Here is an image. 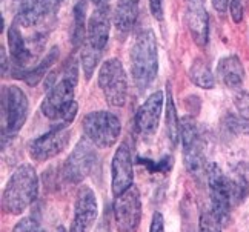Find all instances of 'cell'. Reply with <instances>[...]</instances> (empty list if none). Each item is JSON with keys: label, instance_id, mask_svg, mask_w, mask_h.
Listing matches in <instances>:
<instances>
[{"label": "cell", "instance_id": "obj_2", "mask_svg": "<svg viewBox=\"0 0 249 232\" xmlns=\"http://www.w3.org/2000/svg\"><path fill=\"white\" fill-rule=\"evenodd\" d=\"M39 196V177L36 169L25 163L11 174L2 196V208L6 214L20 215Z\"/></svg>", "mask_w": 249, "mask_h": 232}, {"label": "cell", "instance_id": "obj_8", "mask_svg": "<svg viewBox=\"0 0 249 232\" xmlns=\"http://www.w3.org/2000/svg\"><path fill=\"white\" fill-rule=\"evenodd\" d=\"M122 131L120 120L116 114L108 111H95L85 115L83 132L95 146L108 149L117 143Z\"/></svg>", "mask_w": 249, "mask_h": 232}, {"label": "cell", "instance_id": "obj_5", "mask_svg": "<svg viewBox=\"0 0 249 232\" xmlns=\"http://www.w3.org/2000/svg\"><path fill=\"white\" fill-rule=\"evenodd\" d=\"M28 97L18 86L2 88V149L22 131L28 117Z\"/></svg>", "mask_w": 249, "mask_h": 232}, {"label": "cell", "instance_id": "obj_29", "mask_svg": "<svg viewBox=\"0 0 249 232\" xmlns=\"http://www.w3.org/2000/svg\"><path fill=\"white\" fill-rule=\"evenodd\" d=\"M149 232H165V220L160 212H154V215H152Z\"/></svg>", "mask_w": 249, "mask_h": 232}, {"label": "cell", "instance_id": "obj_3", "mask_svg": "<svg viewBox=\"0 0 249 232\" xmlns=\"http://www.w3.org/2000/svg\"><path fill=\"white\" fill-rule=\"evenodd\" d=\"M131 74L139 91L148 89L159 71L157 38L151 30H142L131 48Z\"/></svg>", "mask_w": 249, "mask_h": 232}, {"label": "cell", "instance_id": "obj_10", "mask_svg": "<svg viewBox=\"0 0 249 232\" xmlns=\"http://www.w3.org/2000/svg\"><path fill=\"white\" fill-rule=\"evenodd\" d=\"M43 36L36 34L33 37L25 38L20 33V26L16 22L9 26L8 30V46H9V54L13 57L14 62V72H20L30 70L31 63L36 60V57L42 53L43 48Z\"/></svg>", "mask_w": 249, "mask_h": 232}, {"label": "cell", "instance_id": "obj_13", "mask_svg": "<svg viewBox=\"0 0 249 232\" xmlns=\"http://www.w3.org/2000/svg\"><path fill=\"white\" fill-rule=\"evenodd\" d=\"M71 140V129L68 125H57L55 128L42 134L30 143V156L36 161H48L66 149Z\"/></svg>", "mask_w": 249, "mask_h": 232}, {"label": "cell", "instance_id": "obj_16", "mask_svg": "<svg viewBox=\"0 0 249 232\" xmlns=\"http://www.w3.org/2000/svg\"><path fill=\"white\" fill-rule=\"evenodd\" d=\"M132 154L126 142H123L117 151L114 152L111 163V189L114 197L120 196L128 188L132 186L134 168H132Z\"/></svg>", "mask_w": 249, "mask_h": 232}, {"label": "cell", "instance_id": "obj_7", "mask_svg": "<svg viewBox=\"0 0 249 232\" xmlns=\"http://www.w3.org/2000/svg\"><path fill=\"white\" fill-rule=\"evenodd\" d=\"M206 181L209 188L211 197V209L214 215L222 223V226L229 223L232 209V191H231V180L222 171L217 163H211L206 169Z\"/></svg>", "mask_w": 249, "mask_h": 232}, {"label": "cell", "instance_id": "obj_18", "mask_svg": "<svg viewBox=\"0 0 249 232\" xmlns=\"http://www.w3.org/2000/svg\"><path fill=\"white\" fill-rule=\"evenodd\" d=\"M217 75L228 88L231 89L240 88L245 79V70L240 59L237 55L223 57L217 65Z\"/></svg>", "mask_w": 249, "mask_h": 232}, {"label": "cell", "instance_id": "obj_14", "mask_svg": "<svg viewBox=\"0 0 249 232\" xmlns=\"http://www.w3.org/2000/svg\"><path fill=\"white\" fill-rule=\"evenodd\" d=\"M99 208L97 198L89 186H82L74 201V217L70 226V232H89L97 220Z\"/></svg>", "mask_w": 249, "mask_h": 232}, {"label": "cell", "instance_id": "obj_20", "mask_svg": "<svg viewBox=\"0 0 249 232\" xmlns=\"http://www.w3.org/2000/svg\"><path fill=\"white\" fill-rule=\"evenodd\" d=\"M139 3L140 0H119L114 23H116L117 31L122 34H126L132 30L139 17Z\"/></svg>", "mask_w": 249, "mask_h": 232}, {"label": "cell", "instance_id": "obj_12", "mask_svg": "<svg viewBox=\"0 0 249 232\" xmlns=\"http://www.w3.org/2000/svg\"><path fill=\"white\" fill-rule=\"evenodd\" d=\"M114 220L119 232H137L142 220V200L137 186H131L114 200Z\"/></svg>", "mask_w": 249, "mask_h": 232}, {"label": "cell", "instance_id": "obj_30", "mask_svg": "<svg viewBox=\"0 0 249 232\" xmlns=\"http://www.w3.org/2000/svg\"><path fill=\"white\" fill-rule=\"evenodd\" d=\"M149 8L159 22L163 20V0H149Z\"/></svg>", "mask_w": 249, "mask_h": 232}, {"label": "cell", "instance_id": "obj_27", "mask_svg": "<svg viewBox=\"0 0 249 232\" xmlns=\"http://www.w3.org/2000/svg\"><path fill=\"white\" fill-rule=\"evenodd\" d=\"M234 103L238 111V115L243 117L245 120H249V92L245 91L237 92L234 97Z\"/></svg>", "mask_w": 249, "mask_h": 232}, {"label": "cell", "instance_id": "obj_35", "mask_svg": "<svg viewBox=\"0 0 249 232\" xmlns=\"http://www.w3.org/2000/svg\"><path fill=\"white\" fill-rule=\"evenodd\" d=\"M188 2H194V0H188Z\"/></svg>", "mask_w": 249, "mask_h": 232}, {"label": "cell", "instance_id": "obj_31", "mask_svg": "<svg viewBox=\"0 0 249 232\" xmlns=\"http://www.w3.org/2000/svg\"><path fill=\"white\" fill-rule=\"evenodd\" d=\"M211 2H213V6L218 13H225L228 9V0H211Z\"/></svg>", "mask_w": 249, "mask_h": 232}, {"label": "cell", "instance_id": "obj_4", "mask_svg": "<svg viewBox=\"0 0 249 232\" xmlns=\"http://www.w3.org/2000/svg\"><path fill=\"white\" fill-rule=\"evenodd\" d=\"M109 28L111 18L108 5L97 6L88 18L86 38L82 46V70L86 79H91L95 66H97L105 48H107L109 38Z\"/></svg>", "mask_w": 249, "mask_h": 232}, {"label": "cell", "instance_id": "obj_15", "mask_svg": "<svg viewBox=\"0 0 249 232\" xmlns=\"http://www.w3.org/2000/svg\"><path fill=\"white\" fill-rule=\"evenodd\" d=\"M163 108V92L156 91L143 102L134 120V126L142 139L149 140L156 135Z\"/></svg>", "mask_w": 249, "mask_h": 232}, {"label": "cell", "instance_id": "obj_23", "mask_svg": "<svg viewBox=\"0 0 249 232\" xmlns=\"http://www.w3.org/2000/svg\"><path fill=\"white\" fill-rule=\"evenodd\" d=\"M166 132L169 140L174 144L180 140V119L177 117L176 105L172 102L169 88H168V105H166Z\"/></svg>", "mask_w": 249, "mask_h": 232}, {"label": "cell", "instance_id": "obj_17", "mask_svg": "<svg viewBox=\"0 0 249 232\" xmlns=\"http://www.w3.org/2000/svg\"><path fill=\"white\" fill-rule=\"evenodd\" d=\"M185 20H186V26L191 36L194 38V42L198 46L205 48L209 40V18H208V13L202 0L189 2L186 8Z\"/></svg>", "mask_w": 249, "mask_h": 232}, {"label": "cell", "instance_id": "obj_33", "mask_svg": "<svg viewBox=\"0 0 249 232\" xmlns=\"http://www.w3.org/2000/svg\"><path fill=\"white\" fill-rule=\"evenodd\" d=\"M91 2L94 5H97V6H105V5L109 3V0H91Z\"/></svg>", "mask_w": 249, "mask_h": 232}, {"label": "cell", "instance_id": "obj_21", "mask_svg": "<svg viewBox=\"0 0 249 232\" xmlns=\"http://www.w3.org/2000/svg\"><path fill=\"white\" fill-rule=\"evenodd\" d=\"M189 79L196 83L198 88L203 89H213L215 86L214 74L211 72L208 63L203 59H196L189 68Z\"/></svg>", "mask_w": 249, "mask_h": 232}, {"label": "cell", "instance_id": "obj_22", "mask_svg": "<svg viewBox=\"0 0 249 232\" xmlns=\"http://www.w3.org/2000/svg\"><path fill=\"white\" fill-rule=\"evenodd\" d=\"M85 14H86V8L85 2H80L74 6V26H72V34H71V40L74 48L83 46L85 38H86V28L88 23L85 22Z\"/></svg>", "mask_w": 249, "mask_h": 232}, {"label": "cell", "instance_id": "obj_28", "mask_svg": "<svg viewBox=\"0 0 249 232\" xmlns=\"http://www.w3.org/2000/svg\"><path fill=\"white\" fill-rule=\"evenodd\" d=\"M249 5V0H232L229 5V11H231V17L235 23H240L243 20L245 9Z\"/></svg>", "mask_w": 249, "mask_h": 232}, {"label": "cell", "instance_id": "obj_9", "mask_svg": "<svg viewBox=\"0 0 249 232\" xmlns=\"http://www.w3.org/2000/svg\"><path fill=\"white\" fill-rule=\"evenodd\" d=\"M99 86L103 92L105 100L111 106L126 105L128 99V77L119 59H109L99 70Z\"/></svg>", "mask_w": 249, "mask_h": 232}, {"label": "cell", "instance_id": "obj_11", "mask_svg": "<svg viewBox=\"0 0 249 232\" xmlns=\"http://www.w3.org/2000/svg\"><path fill=\"white\" fill-rule=\"evenodd\" d=\"M94 146L95 144L88 137H83L77 142L63 163L62 177L65 181L75 185L89 176L95 166V161H97V152Z\"/></svg>", "mask_w": 249, "mask_h": 232}, {"label": "cell", "instance_id": "obj_6", "mask_svg": "<svg viewBox=\"0 0 249 232\" xmlns=\"http://www.w3.org/2000/svg\"><path fill=\"white\" fill-rule=\"evenodd\" d=\"M180 143L188 172L196 178H202L208 169L205 166V142L198 125L188 115L180 119Z\"/></svg>", "mask_w": 249, "mask_h": 232}, {"label": "cell", "instance_id": "obj_32", "mask_svg": "<svg viewBox=\"0 0 249 232\" xmlns=\"http://www.w3.org/2000/svg\"><path fill=\"white\" fill-rule=\"evenodd\" d=\"M6 51H5V46H2V74L6 75Z\"/></svg>", "mask_w": 249, "mask_h": 232}, {"label": "cell", "instance_id": "obj_25", "mask_svg": "<svg viewBox=\"0 0 249 232\" xmlns=\"http://www.w3.org/2000/svg\"><path fill=\"white\" fill-rule=\"evenodd\" d=\"M225 123H226L228 131H231L234 134H249V123L248 120L240 117V115L229 114L226 115Z\"/></svg>", "mask_w": 249, "mask_h": 232}, {"label": "cell", "instance_id": "obj_34", "mask_svg": "<svg viewBox=\"0 0 249 232\" xmlns=\"http://www.w3.org/2000/svg\"><path fill=\"white\" fill-rule=\"evenodd\" d=\"M57 232H66V229L63 226H59V228H57Z\"/></svg>", "mask_w": 249, "mask_h": 232}, {"label": "cell", "instance_id": "obj_19", "mask_svg": "<svg viewBox=\"0 0 249 232\" xmlns=\"http://www.w3.org/2000/svg\"><path fill=\"white\" fill-rule=\"evenodd\" d=\"M57 59H59V48L54 46L53 50L45 55V59H42L37 65L30 68V70L16 72L13 75L16 77V79H20V80L26 82L30 86H36L37 83H39L43 79L45 74L51 70V66L55 63Z\"/></svg>", "mask_w": 249, "mask_h": 232}, {"label": "cell", "instance_id": "obj_26", "mask_svg": "<svg viewBox=\"0 0 249 232\" xmlns=\"http://www.w3.org/2000/svg\"><path fill=\"white\" fill-rule=\"evenodd\" d=\"M13 232H45L36 217H25L14 226Z\"/></svg>", "mask_w": 249, "mask_h": 232}, {"label": "cell", "instance_id": "obj_24", "mask_svg": "<svg viewBox=\"0 0 249 232\" xmlns=\"http://www.w3.org/2000/svg\"><path fill=\"white\" fill-rule=\"evenodd\" d=\"M198 232H222V223L214 215L213 209H205L198 220Z\"/></svg>", "mask_w": 249, "mask_h": 232}, {"label": "cell", "instance_id": "obj_1", "mask_svg": "<svg viewBox=\"0 0 249 232\" xmlns=\"http://www.w3.org/2000/svg\"><path fill=\"white\" fill-rule=\"evenodd\" d=\"M77 80L79 66L72 57L60 66V70L48 75L45 80L46 95L40 106L45 117L59 125H70L75 119L79 111L77 102L74 100Z\"/></svg>", "mask_w": 249, "mask_h": 232}]
</instances>
